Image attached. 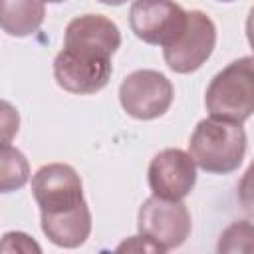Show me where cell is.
<instances>
[{
	"label": "cell",
	"instance_id": "obj_16",
	"mask_svg": "<svg viewBox=\"0 0 254 254\" xmlns=\"http://www.w3.org/2000/svg\"><path fill=\"white\" fill-rule=\"evenodd\" d=\"M0 252H24V254H40L42 248L40 244L28 236L26 232H18V230H12V232H6L0 240Z\"/></svg>",
	"mask_w": 254,
	"mask_h": 254
},
{
	"label": "cell",
	"instance_id": "obj_17",
	"mask_svg": "<svg viewBox=\"0 0 254 254\" xmlns=\"http://www.w3.org/2000/svg\"><path fill=\"white\" fill-rule=\"evenodd\" d=\"M117 250L119 252H161L149 238H145L143 234H139V236H131L129 240H125V242H121L119 246H117Z\"/></svg>",
	"mask_w": 254,
	"mask_h": 254
},
{
	"label": "cell",
	"instance_id": "obj_14",
	"mask_svg": "<svg viewBox=\"0 0 254 254\" xmlns=\"http://www.w3.org/2000/svg\"><path fill=\"white\" fill-rule=\"evenodd\" d=\"M252 250V224L248 220L232 222L218 240V252H250Z\"/></svg>",
	"mask_w": 254,
	"mask_h": 254
},
{
	"label": "cell",
	"instance_id": "obj_20",
	"mask_svg": "<svg viewBox=\"0 0 254 254\" xmlns=\"http://www.w3.org/2000/svg\"><path fill=\"white\" fill-rule=\"evenodd\" d=\"M218 2H232V0H218Z\"/></svg>",
	"mask_w": 254,
	"mask_h": 254
},
{
	"label": "cell",
	"instance_id": "obj_12",
	"mask_svg": "<svg viewBox=\"0 0 254 254\" xmlns=\"http://www.w3.org/2000/svg\"><path fill=\"white\" fill-rule=\"evenodd\" d=\"M46 18L42 0H0V30L12 38H26L40 30Z\"/></svg>",
	"mask_w": 254,
	"mask_h": 254
},
{
	"label": "cell",
	"instance_id": "obj_5",
	"mask_svg": "<svg viewBox=\"0 0 254 254\" xmlns=\"http://www.w3.org/2000/svg\"><path fill=\"white\" fill-rule=\"evenodd\" d=\"M214 46L216 26L210 16L200 10H189L179 36L163 48V58L175 73H192L210 58Z\"/></svg>",
	"mask_w": 254,
	"mask_h": 254
},
{
	"label": "cell",
	"instance_id": "obj_10",
	"mask_svg": "<svg viewBox=\"0 0 254 254\" xmlns=\"http://www.w3.org/2000/svg\"><path fill=\"white\" fill-rule=\"evenodd\" d=\"M64 46H81L113 56L121 46V32L117 24L103 14H83L65 26Z\"/></svg>",
	"mask_w": 254,
	"mask_h": 254
},
{
	"label": "cell",
	"instance_id": "obj_15",
	"mask_svg": "<svg viewBox=\"0 0 254 254\" xmlns=\"http://www.w3.org/2000/svg\"><path fill=\"white\" fill-rule=\"evenodd\" d=\"M20 129V113L10 103L0 99V145L12 143V139L18 135Z\"/></svg>",
	"mask_w": 254,
	"mask_h": 254
},
{
	"label": "cell",
	"instance_id": "obj_7",
	"mask_svg": "<svg viewBox=\"0 0 254 254\" xmlns=\"http://www.w3.org/2000/svg\"><path fill=\"white\" fill-rule=\"evenodd\" d=\"M187 10L175 0H135L129 10L131 32L151 46H169L185 26Z\"/></svg>",
	"mask_w": 254,
	"mask_h": 254
},
{
	"label": "cell",
	"instance_id": "obj_8",
	"mask_svg": "<svg viewBox=\"0 0 254 254\" xmlns=\"http://www.w3.org/2000/svg\"><path fill=\"white\" fill-rule=\"evenodd\" d=\"M32 194L40 212H62L85 202L81 179L77 171L65 163L40 167L32 177Z\"/></svg>",
	"mask_w": 254,
	"mask_h": 254
},
{
	"label": "cell",
	"instance_id": "obj_19",
	"mask_svg": "<svg viewBox=\"0 0 254 254\" xmlns=\"http://www.w3.org/2000/svg\"><path fill=\"white\" fill-rule=\"evenodd\" d=\"M42 2H44V4H46V2H50V4H58V2H64V0H42Z\"/></svg>",
	"mask_w": 254,
	"mask_h": 254
},
{
	"label": "cell",
	"instance_id": "obj_11",
	"mask_svg": "<svg viewBox=\"0 0 254 254\" xmlns=\"http://www.w3.org/2000/svg\"><path fill=\"white\" fill-rule=\"evenodd\" d=\"M40 222L48 240L62 248L81 246L91 232V212L87 202L62 212H40Z\"/></svg>",
	"mask_w": 254,
	"mask_h": 254
},
{
	"label": "cell",
	"instance_id": "obj_9",
	"mask_svg": "<svg viewBox=\"0 0 254 254\" xmlns=\"http://www.w3.org/2000/svg\"><path fill=\"white\" fill-rule=\"evenodd\" d=\"M147 179L155 196L183 200L194 189L196 165L183 149H163L151 159Z\"/></svg>",
	"mask_w": 254,
	"mask_h": 254
},
{
	"label": "cell",
	"instance_id": "obj_2",
	"mask_svg": "<svg viewBox=\"0 0 254 254\" xmlns=\"http://www.w3.org/2000/svg\"><path fill=\"white\" fill-rule=\"evenodd\" d=\"M204 105L210 117L244 123L254 111V60L238 58L220 69L208 83Z\"/></svg>",
	"mask_w": 254,
	"mask_h": 254
},
{
	"label": "cell",
	"instance_id": "obj_1",
	"mask_svg": "<svg viewBox=\"0 0 254 254\" xmlns=\"http://www.w3.org/2000/svg\"><path fill=\"white\" fill-rule=\"evenodd\" d=\"M246 133L242 123L206 117L200 119L189 141V155L194 165L212 175H228L242 165Z\"/></svg>",
	"mask_w": 254,
	"mask_h": 254
},
{
	"label": "cell",
	"instance_id": "obj_4",
	"mask_svg": "<svg viewBox=\"0 0 254 254\" xmlns=\"http://www.w3.org/2000/svg\"><path fill=\"white\" fill-rule=\"evenodd\" d=\"M139 234L149 238L161 252L179 248L190 234V212L183 200L149 196L137 214Z\"/></svg>",
	"mask_w": 254,
	"mask_h": 254
},
{
	"label": "cell",
	"instance_id": "obj_3",
	"mask_svg": "<svg viewBox=\"0 0 254 254\" xmlns=\"http://www.w3.org/2000/svg\"><path fill=\"white\" fill-rule=\"evenodd\" d=\"M111 58L83 50L64 46L54 60L56 83L75 95H89L101 91L111 77Z\"/></svg>",
	"mask_w": 254,
	"mask_h": 254
},
{
	"label": "cell",
	"instance_id": "obj_18",
	"mask_svg": "<svg viewBox=\"0 0 254 254\" xmlns=\"http://www.w3.org/2000/svg\"><path fill=\"white\" fill-rule=\"evenodd\" d=\"M97 2H101V4H107V6H121V4H125L127 0H97Z\"/></svg>",
	"mask_w": 254,
	"mask_h": 254
},
{
	"label": "cell",
	"instance_id": "obj_13",
	"mask_svg": "<svg viewBox=\"0 0 254 254\" xmlns=\"http://www.w3.org/2000/svg\"><path fill=\"white\" fill-rule=\"evenodd\" d=\"M30 179V165L26 155L10 143L0 145V192H14Z\"/></svg>",
	"mask_w": 254,
	"mask_h": 254
},
{
	"label": "cell",
	"instance_id": "obj_6",
	"mask_svg": "<svg viewBox=\"0 0 254 254\" xmlns=\"http://www.w3.org/2000/svg\"><path fill=\"white\" fill-rule=\"evenodd\" d=\"M175 87L171 79L157 69H135L119 85V103L127 115L139 121H151L165 115L173 103Z\"/></svg>",
	"mask_w": 254,
	"mask_h": 254
}]
</instances>
